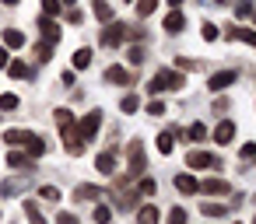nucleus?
<instances>
[{
  "mask_svg": "<svg viewBox=\"0 0 256 224\" xmlns=\"http://www.w3.org/2000/svg\"><path fill=\"white\" fill-rule=\"evenodd\" d=\"M22 207H25V217H28L32 224H46V217H42V210L36 207V200H25Z\"/></svg>",
  "mask_w": 256,
  "mask_h": 224,
  "instance_id": "6ab92c4d",
  "label": "nucleus"
},
{
  "mask_svg": "<svg viewBox=\"0 0 256 224\" xmlns=\"http://www.w3.org/2000/svg\"><path fill=\"white\" fill-rule=\"evenodd\" d=\"M137 193L151 196V193H154V179H140V182H137Z\"/></svg>",
  "mask_w": 256,
  "mask_h": 224,
  "instance_id": "58836bf2",
  "label": "nucleus"
},
{
  "mask_svg": "<svg viewBox=\"0 0 256 224\" xmlns=\"http://www.w3.org/2000/svg\"><path fill=\"white\" fill-rule=\"evenodd\" d=\"M235 14H238V18L252 14V4H249V0H238V4H235Z\"/></svg>",
  "mask_w": 256,
  "mask_h": 224,
  "instance_id": "ea45409f",
  "label": "nucleus"
},
{
  "mask_svg": "<svg viewBox=\"0 0 256 224\" xmlns=\"http://www.w3.org/2000/svg\"><path fill=\"white\" fill-rule=\"evenodd\" d=\"M22 102H18V95H11V91H4L0 95V112H11V109H18Z\"/></svg>",
  "mask_w": 256,
  "mask_h": 224,
  "instance_id": "b1692460",
  "label": "nucleus"
},
{
  "mask_svg": "<svg viewBox=\"0 0 256 224\" xmlns=\"http://www.w3.org/2000/svg\"><path fill=\"white\" fill-rule=\"evenodd\" d=\"M148 116H165V105L162 102H148Z\"/></svg>",
  "mask_w": 256,
  "mask_h": 224,
  "instance_id": "79ce46f5",
  "label": "nucleus"
},
{
  "mask_svg": "<svg viewBox=\"0 0 256 224\" xmlns=\"http://www.w3.org/2000/svg\"><path fill=\"white\" fill-rule=\"evenodd\" d=\"M238 154H242V158H256V144H242Z\"/></svg>",
  "mask_w": 256,
  "mask_h": 224,
  "instance_id": "37998d69",
  "label": "nucleus"
},
{
  "mask_svg": "<svg viewBox=\"0 0 256 224\" xmlns=\"http://www.w3.org/2000/svg\"><path fill=\"white\" fill-rule=\"evenodd\" d=\"M252 18H256V11H252Z\"/></svg>",
  "mask_w": 256,
  "mask_h": 224,
  "instance_id": "8fccbe9b",
  "label": "nucleus"
},
{
  "mask_svg": "<svg viewBox=\"0 0 256 224\" xmlns=\"http://www.w3.org/2000/svg\"><path fill=\"white\" fill-rule=\"evenodd\" d=\"M182 84H186V77H182L179 70L165 67V70H158L154 81L148 84V95H158V91H182Z\"/></svg>",
  "mask_w": 256,
  "mask_h": 224,
  "instance_id": "f03ea898",
  "label": "nucleus"
},
{
  "mask_svg": "<svg viewBox=\"0 0 256 224\" xmlns=\"http://www.w3.org/2000/svg\"><path fill=\"white\" fill-rule=\"evenodd\" d=\"M232 84H235V70H218V74H210V81H207L210 91H224V88H232Z\"/></svg>",
  "mask_w": 256,
  "mask_h": 224,
  "instance_id": "6e6552de",
  "label": "nucleus"
},
{
  "mask_svg": "<svg viewBox=\"0 0 256 224\" xmlns=\"http://www.w3.org/2000/svg\"><path fill=\"white\" fill-rule=\"evenodd\" d=\"M154 7H158V0H137V14H140V18L154 14Z\"/></svg>",
  "mask_w": 256,
  "mask_h": 224,
  "instance_id": "bb28decb",
  "label": "nucleus"
},
{
  "mask_svg": "<svg viewBox=\"0 0 256 224\" xmlns=\"http://www.w3.org/2000/svg\"><path fill=\"white\" fill-rule=\"evenodd\" d=\"M98 126H102V112H88V116L74 126V130H78V140H95Z\"/></svg>",
  "mask_w": 256,
  "mask_h": 224,
  "instance_id": "20e7f679",
  "label": "nucleus"
},
{
  "mask_svg": "<svg viewBox=\"0 0 256 224\" xmlns=\"http://www.w3.org/2000/svg\"><path fill=\"white\" fill-rule=\"evenodd\" d=\"M25 147H28V158H39V154H42V151H46V144H42V140H39V137H32V140H28V144H25Z\"/></svg>",
  "mask_w": 256,
  "mask_h": 224,
  "instance_id": "c756f323",
  "label": "nucleus"
},
{
  "mask_svg": "<svg viewBox=\"0 0 256 224\" xmlns=\"http://www.w3.org/2000/svg\"><path fill=\"white\" fill-rule=\"evenodd\" d=\"M28 161H32L28 154H22V151H8V165H11V168H25Z\"/></svg>",
  "mask_w": 256,
  "mask_h": 224,
  "instance_id": "5701e85b",
  "label": "nucleus"
},
{
  "mask_svg": "<svg viewBox=\"0 0 256 224\" xmlns=\"http://www.w3.org/2000/svg\"><path fill=\"white\" fill-rule=\"evenodd\" d=\"M60 7H64L60 0H42V11H46L50 18H56V14H60Z\"/></svg>",
  "mask_w": 256,
  "mask_h": 224,
  "instance_id": "e433bc0d",
  "label": "nucleus"
},
{
  "mask_svg": "<svg viewBox=\"0 0 256 224\" xmlns=\"http://www.w3.org/2000/svg\"><path fill=\"white\" fill-rule=\"evenodd\" d=\"M126 60H130L134 67H137V63H144V49H140V46H134V49L126 53Z\"/></svg>",
  "mask_w": 256,
  "mask_h": 224,
  "instance_id": "4c0bfd02",
  "label": "nucleus"
},
{
  "mask_svg": "<svg viewBox=\"0 0 256 224\" xmlns=\"http://www.w3.org/2000/svg\"><path fill=\"white\" fill-rule=\"evenodd\" d=\"M176 63H179V67H182V70H196V67H200V63H196V60H186V56H176Z\"/></svg>",
  "mask_w": 256,
  "mask_h": 224,
  "instance_id": "a19ab883",
  "label": "nucleus"
},
{
  "mask_svg": "<svg viewBox=\"0 0 256 224\" xmlns=\"http://www.w3.org/2000/svg\"><path fill=\"white\" fill-rule=\"evenodd\" d=\"M120 109H123V112H137V109H140V98H137V95H126V98L120 102Z\"/></svg>",
  "mask_w": 256,
  "mask_h": 224,
  "instance_id": "cd10ccee",
  "label": "nucleus"
},
{
  "mask_svg": "<svg viewBox=\"0 0 256 224\" xmlns=\"http://www.w3.org/2000/svg\"><path fill=\"white\" fill-rule=\"evenodd\" d=\"M106 81L109 84H130V70L126 67H109L106 70Z\"/></svg>",
  "mask_w": 256,
  "mask_h": 224,
  "instance_id": "4468645a",
  "label": "nucleus"
},
{
  "mask_svg": "<svg viewBox=\"0 0 256 224\" xmlns=\"http://www.w3.org/2000/svg\"><path fill=\"white\" fill-rule=\"evenodd\" d=\"M200 210H204L207 217H224V214H228V207H224V203H204Z\"/></svg>",
  "mask_w": 256,
  "mask_h": 224,
  "instance_id": "a878e982",
  "label": "nucleus"
},
{
  "mask_svg": "<svg viewBox=\"0 0 256 224\" xmlns=\"http://www.w3.org/2000/svg\"><path fill=\"white\" fill-rule=\"evenodd\" d=\"M168 224H186V210L182 207H172L168 210Z\"/></svg>",
  "mask_w": 256,
  "mask_h": 224,
  "instance_id": "c9c22d12",
  "label": "nucleus"
},
{
  "mask_svg": "<svg viewBox=\"0 0 256 224\" xmlns=\"http://www.w3.org/2000/svg\"><path fill=\"white\" fill-rule=\"evenodd\" d=\"M120 42H126V25H112L109 21V28L102 32V46H120Z\"/></svg>",
  "mask_w": 256,
  "mask_h": 224,
  "instance_id": "0eeeda50",
  "label": "nucleus"
},
{
  "mask_svg": "<svg viewBox=\"0 0 256 224\" xmlns=\"http://www.w3.org/2000/svg\"><path fill=\"white\" fill-rule=\"evenodd\" d=\"M232 140H235V123L221 119V123H218V130H214V144H221V147H224V144H232Z\"/></svg>",
  "mask_w": 256,
  "mask_h": 224,
  "instance_id": "9d476101",
  "label": "nucleus"
},
{
  "mask_svg": "<svg viewBox=\"0 0 256 224\" xmlns=\"http://www.w3.org/2000/svg\"><path fill=\"white\" fill-rule=\"evenodd\" d=\"M102 193L95 189V186H78V200H98Z\"/></svg>",
  "mask_w": 256,
  "mask_h": 224,
  "instance_id": "2f4dec72",
  "label": "nucleus"
},
{
  "mask_svg": "<svg viewBox=\"0 0 256 224\" xmlns=\"http://www.w3.org/2000/svg\"><path fill=\"white\" fill-rule=\"evenodd\" d=\"M60 4H74V0H60Z\"/></svg>",
  "mask_w": 256,
  "mask_h": 224,
  "instance_id": "09e8293b",
  "label": "nucleus"
},
{
  "mask_svg": "<svg viewBox=\"0 0 256 224\" xmlns=\"http://www.w3.org/2000/svg\"><path fill=\"white\" fill-rule=\"evenodd\" d=\"M168 4H172V7H179V4H182V0H168Z\"/></svg>",
  "mask_w": 256,
  "mask_h": 224,
  "instance_id": "de8ad7c7",
  "label": "nucleus"
},
{
  "mask_svg": "<svg viewBox=\"0 0 256 224\" xmlns=\"http://www.w3.org/2000/svg\"><path fill=\"white\" fill-rule=\"evenodd\" d=\"M137 224H158V207H151V203L140 207L137 210Z\"/></svg>",
  "mask_w": 256,
  "mask_h": 224,
  "instance_id": "a211bd4d",
  "label": "nucleus"
},
{
  "mask_svg": "<svg viewBox=\"0 0 256 224\" xmlns=\"http://www.w3.org/2000/svg\"><path fill=\"white\" fill-rule=\"evenodd\" d=\"M126 154H130V168H126V175L130 179H140L144 175V147H140V140H130V147H126Z\"/></svg>",
  "mask_w": 256,
  "mask_h": 224,
  "instance_id": "7ed1b4c3",
  "label": "nucleus"
},
{
  "mask_svg": "<svg viewBox=\"0 0 256 224\" xmlns=\"http://www.w3.org/2000/svg\"><path fill=\"white\" fill-rule=\"evenodd\" d=\"M36 28H39L42 42H53V46H56V42H60V35H64V32H60V25H56L50 14H46V18H39V25H36Z\"/></svg>",
  "mask_w": 256,
  "mask_h": 224,
  "instance_id": "39448f33",
  "label": "nucleus"
},
{
  "mask_svg": "<svg viewBox=\"0 0 256 224\" xmlns=\"http://www.w3.org/2000/svg\"><path fill=\"white\" fill-rule=\"evenodd\" d=\"M182 25H186V21H182V14H179V11H172V14L165 18V32H172V35H176V32H182Z\"/></svg>",
  "mask_w": 256,
  "mask_h": 224,
  "instance_id": "412c9836",
  "label": "nucleus"
},
{
  "mask_svg": "<svg viewBox=\"0 0 256 224\" xmlns=\"http://www.w3.org/2000/svg\"><path fill=\"white\" fill-rule=\"evenodd\" d=\"M186 165H190V168H210V165H218V158L207 154V151H190V154H186Z\"/></svg>",
  "mask_w": 256,
  "mask_h": 224,
  "instance_id": "1a4fd4ad",
  "label": "nucleus"
},
{
  "mask_svg": "<svg viewBox=\"0 0 256 224\" xmlns=\"http://www.w3.org/2000/svg\"><path fill=\"white\" fill-rule=\"evenodd\" d=\"M56 130L64 133V144H67V151L78 158V154H84V140H78V130H74V112L70 109H56Z\"/></svg>",
  "mask_w": 256,
  "mask_h": 224,
  "instance_id": "f257e3e1",
  "label": "nucleus"
},
{
  "mask_svg": "<svg viewBox=\"0 0 256 224\" xmlns=\"http://www.w3.org/2000/svg\"><path fill=\"white\" fill-rule=\"evenodd\" d=\"M158 151H162V154H172V151H176V133H172V130L158 133Z\"/></svg>",
  "mask_w": 256,
  "mask_h": 224,
  "instance_id": "f3484780",
  "label": "nucleus"
},
{
  "mask_svg": "<svg viewBox=\"0 0 256 224\" xmlns=\"http://www.w3.org/2000/svg\"><path fill=\"white\" fill-rule=\"evenodd\" d=\"M186 137H190V140H204V137H207V126H204V123H193V126L186 130Z\"/></svg>",
  "mask_w": 256,
  "mask_h": 224,
  "instance_id": "c85d7f7f",
  "label": "nucleus"
},
{
  "mask_svg": "<svg viewBox=\"0 0 256 224\" xmlns=\"http://www.w3.org/2000/svg\"><path fill=\"white\" fill-rule=\"evenodd\" d=\"M32 137H36V133H28V130H8V133H4V144H8V147H22V144H28Z\"/></svg>",
  "mask_w": 256,
  "mask_h": 224,
  "instance_id": "9b49d317",
  "label": "nucleus"
},
{
  "mask_svg": "<svg viewBox=\"0 0 256 224\" xmlns=\"http://www.w3.org/2000/svg\"><path fill=\"white\" fill-rule=\"evenodd\" d=\"M95 18L109 25V21H112V4H106V0H95Z\"/></svg>",
  "mask_w": 256,
  "mask_h": 224,
  "instance_id": "aec40b11",
  "label": "nucleus"
},
{
  "mask_svg": "<svg viewBox=\"0 0 256 224\" xmlns=\"http://www.w3.org/2000/svg\"><path fill=\"white\" fill-rule=\"evenodd\" d=\"M88 63H92V49H78L74 53V70H84Z\"/></svg>",
  "mask_w": 256,
  "mask_h": 224,
  "instance_id": "393cba45",
  "label": "nucleus"
},
{
  "mask_svg": "<svg viewBox=\"0 0 256 224\" xmlns=\"http://www.w3.org/2000/svg\"><path fill=\"white\" fill-rule=\"evenodd\" d=\"M36 56H39V60L46 63V60L53 56V42H39V46H36Z\"/></svg>",
  "mask_w": 256,
  "mask_h": 224,
  "instance_id": "72a5a7b5",
  "label": "nucleus"
},
{
  "mask_svg": "<svg viewBox=\"0 0 256 224\" xmlns=\"http://www.w3.org/2000/svg\"><path fill=\"white\" fill-rule=\"evenodd\" d=\"M4 46H8V49H22V46H25V35H22L18 28H4Z\"/></svg>",
  "mask_w": 256,
  "mask_h": 224,
  "instance_id": "dca6fc26",
  "label": "nucleus"
},
{
  "mask_svg": "<svg viewBox=\"0 0 256 224\" xmlns=\"http://www.w3.org/2000/svg\"><path fill=\"white\" fill-rule=\"evenodd\" d=\"M56 224H78V217H74V214H64V210H60V217H56Z\"/></svg>",
  "mask_w": 256,
  "mask_h": 224,
  "instance_id": "c03bdc74",
  "label": "nucleus"
},
{
  "mask_svg": "<svg viewBox=\"0 0 256 224\" xmlns=\"http://www.w3.org/2000/svg\"><path fill=\"white\" fill-rule=\"evenodd\" d=\"M112 221V210L109 207H95V224H109Z\"/></svg>",
  "mask_w": 256,
  "mask_h": 224,
  "instance_id": "f704fd0d",
  "label": "nucleus"
},
{
  "mask_svg": "<svg viewBox=\"0 0 256 224\" xmlns=\"http://www.w3.org/2000/svg\"><path fill=\"white\" fill-rule=\"evenodd\" d=\"M8 70H11V77H28V74H32L25 60H11V63H8Z\"/></svg>",
  "mask_w": 256,
  "mask_h": 224,
  "instance_id": "4be33fe9",
  "label": "nucleus"
},
{
  "mask_svg": "<svg viewBox=\"0 0 256 224\" xmlns=\"http://www.w3.org/2000/svg\"><path fill=\"white\" fill-rule=\"evenodd\" d=\"M8 63H11V56H8V46H4L0 49V67H8Z\"/></svg>",
  "mask_w": 256,
  "mask_h": 224,
  "instance_id": "a18cd8bd",
  "label": "nucleus"
},
{
  "mask_svg": "<svg viewBox=\"0 0 256 224\" xmlns=\"http://www.w3.org/2000/svg\"><path fill=\"white\" fill-rule=\"evenodd\" d=\"M228 39H238V42L256 46V32H252V28H238V25H232V28H228Z\"/></svg>",
  "mask_w": 256,
  "mask_h": 224,
  "instance_id": "2eb2a0df",
  "label": "nucleus"
},
{
  "mask_svg": "<svg viewBox=\"0 0 256 224\" xmlns=\"http://www.w3.org/2000/svg\"><path fill=\"white\" fill-rule=\"evenodd\" d=\"M39 196H42L46 203H56V200H60V189H56V186H42V189H39Z\"/></svg>",
  "mask_w": 256,
  "mask_h": 224,
  "instance_id": "7c9ffc66",
  "label": "nucleus"
},
{
  "mask_svg": "<svg viewBox=\"0 0 256 224\" xmlns=\"http://www.w3.org/2000/svg\"><path fill=\"white\" fill-rule=\"evenodd\" d=\"M176 189L190 196V193H200V182H196L193 175H186V172H182V175H176Z\"/></svg>",
  "mask_w": 256,
  "mask_h": 224,
  "instance_id": "ddd939ff",
  "label": "nucleus"
},
{
  "mask_svg": "<svg viewBox=\"0 0 256 224\" xmlns=\"http://www.w3.org/2000/svg\"><path fill=\"white\" fill-rule=\"evenodd\" d=\"M200 193H204V196H228L232 186H228L224 179H204V182H200Z\"/></svg>",
  "mask_w": 256,
  "mask_h": 224,
  "instance_id": "423d86ee",
  "label": "nucleus"
},
{
  "mask_svg": "<svg viewBox=\"0 0 256 224\" xmlns=\"http://www.w3.org/2000/svg\"><path fill=\"white\" fill-rule=\"evenodd\" d=\"M4 4H8V7H14V4H22V0H4Z\"/></svg>",
  "mask_w": 256,
  "mask_h": 224,
  "instance_id": "49530a36",
  "label": "nucleus"
},
{
  "mask_svg": "<svg viewBox=\"0 0 256 224\" xmlns=\"http://www.w3.org/2000/svg\"><path fill=\"white\" fill-rule=\"evenodd\" d=\"M200 35H204V42H214V39H218V25H210V21H204V28H200Z\"/></svg>",
  "mask_w": 256,
  "mask_h": 224,
  "instance_id": "473e14b6",
  "label": "nucleus"
},
{
  "mask_svg": "<svg viewBox=\"0 0 256 224\" xmlns=\"http://www.w3.org/2000/svg\"><path fill=\"white\" fill-rule=\"evenodd\" d=\"M95 168H98L102 175H112V172H116V154H112V151H102V154L95 158Z\"/></svg>",
  "mask_w": 256,
  "mask_h": 224,
  "instance_id": "f8f14e48",
  "label": "nucleus"
}]
</instances>
